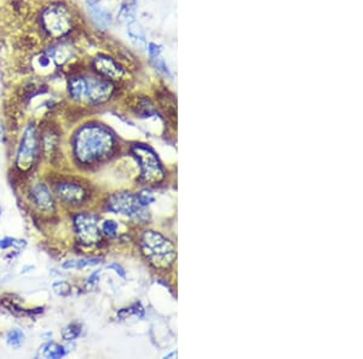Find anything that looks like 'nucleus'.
<instances>
[{"label": "nucleus", "mask_w": 363, "mask_h": 359, "mask_svg": "<svg viewBox=\"0 0 363 359\" xmlns=\"http://www.w3.org/2000/svg\"><path fill=\"white\" fill-rule=\"evenodd\" d=\"M99 274H100V271H97V272L92 273L91 277L89 278V282H87V283H89V284H96L97 281H98V277H99Z\"/></svg>", "instance_id": "obj_28"}, {"label": "nucleus", "mask_w": 363, "mask_h": 359, "mask_svg": "<svg viewBox=\"0 0 363 359\" xmlns=\"http://www.w3.org/2000/svg\"><path fill=\"white\" fill-rule=\"evenodd\" d=\"M57 195L61 200L65 202L71 203H81L86 197V192L80 185H76L74 183H61L56 187Z\"/></svg>", "instance_id": "obj_10"}, {"label": "nucleus", "mask_w": 363, "mask_h": 359, "mask_svg": "<svg viewBox=\"0 0 363 359\" xmlns=\"http://www.w3.org/2000/svg\"><path fill=\"white\" fill-rule=\"evenodd\" d=\"M115 138L100 125L83 126L74 137V152L81 163H94L112 154Z\"/></svg>", "instance_id": "obj_1"}, {"label": "nucleus", "mask_w": 363, "mask_h": 359, "mask_svg": "<svg viewBox=\"0 0 363 359\" xmlns=\"http://www.w3.org/2000/svg\"><path fill=\"white\" fill-rule=\"evenodd\" d=\"M95 70L103 78L119 79L123 75V68L113 60V58L99 55L94 60Z\"/></svg>", "instance_id": "obj_9"}, {"label": "nucleus", "mask_w": 363, "mask_h": 359, "mask_svg": "<svg viewBox=\"0 0 363 359\" xmlns=\"http://www.w3.org/2000/svg\"><path fill=\"white\" fill-rule=\"evenodd\" d=\"M54 290L58 295H68L70 292V287L67 282H56L54 284Z\"/></svg>", "instance_id": "obj_24"}, {"label": "nucleus", "mask_w": 363, "mask_h": 359, "mask_svg": "<svg viewBox=\"0 0 363 359\" xmlns=\"http://www.w3.org/2000/svg\"><path fill=\"white\" fill-rule=\"evenodd\" d=\"M114 87L109 80L98 76L85 78V94L87 101L92 104H100L112 97Z\"/></svg>", "instance_id": "obj_8"}, {"label": "nucleus", "mask_w": 363, "mask_h": 359, "mask_svg": "<svg viewBox=\"0 0 363 359\" xmlns=\"http://www.w3.org/2000/svg\"><path fill=\"white\" fill-rule=\"evenodd\" d=\"M108 269H114L115 270V272L119 274V276L121 277V278H125L126 277V273L125 271H124V269L121 268V266H119L118 264H112V265H108Z\"/></svg>", "instance_id": "obj_27"}, {"label": "nucleus", "mask_w": 363, "mask_h": 359, "mask_svg": "<svg viewBox=\"0 0 363 359\" xmlns=\"http://www.w3.org/2000/svg\"><path fill=\"white\" fill-rule=\"evenodd\" d=\"M129 18L131 21H133V16H132L131 11H130V7L124 5V6L121 7L120 12H119L118 20H120L121 22H127V25H129Z\"/></svg>", "instance_id": "obj_25"}, {"label": "nucleus", "mask_w": 363, "mask_h": 359, "mask_svg": "<svg viewBox=\"0 0 363 359\" xmlns=\"http://www.w3.org/2000/svg\"><path fill=\"white\" fill-rule=\"evenodd\" d=\"M40 355L45 358H62L66 356V350L63 346L56 344V342H49L41 347Z\"/></svg>", "instance_id": "obj_15"}, {"label": "nucleus", "mask_w": 363, "mask_h": 359, "mask_svg": "<svg viewBox=\"0 0 363 359\" xmlns=\"http://www.w3.org/2000/svg\"><path fill=\"white\" fill-rule=\"evenodd\" d=\"M81 332V326L79 323H71L67 328H65V330L62 331L63 339L67 340V341H71V340H75L76 337L80 335Z\"/></svg>", "instance_id": "obj_19"}, {"label": "nucleus", "mask_w": 363, "mask_h": 359, "mask_svg": "<svg viewBox=\"0 0 363 359\" xmlns=\"http://www.w3.org/2000/svg\"><path fill=\"white\" fill-rule=\"evenodd\" d=\"M140 247L143 254L156 269L166 270L177 258L173 243L156 231H144L140 237Z\"/></svg>", "instance_id": "obj_2"}, {"label": "nucleus", "mask_w": 363, "mask_h": 359, "mask_svg": "<svg viewBox=\"0 0 363 359\" xmlns=\"http://www.w3.org/2000/svg\"><path fill=\"white\" fill-rule=\"evenodd\" d=\"M127 34H129L130 39L133 43L134 46H137L140 50L147 49V39H145L144 30L137 22L132 21L127 26Z\"/></svg>", "instance_id": "obj_13"}, {"label": "nucleus", "mask_w": 363, "mask_h": 359, "mask_svg": "<svg viewBox=\"0 0 363 359\" xmlns=\"http://www.w3.org/2000/svg\"><path fill=\"white\" fill-rule=\"evenodd\" d=\"M74 225L79 239L84 244L98 243L102 239V232L98 228V218L96 215L81 213L74 218Z\"/></svg>", "instance_id": "obj_7"}, {"label": "nucleus", "mask_w": 363, "mask_h": 359, "mask_svg": "<svg viewBox=\"0 0 363 359\" xmlns=\"http://www.w3.org/2000/svg\"><path fill=\"white\" fill-rule=\"evenodd\" d=\"M153 62H154V67H155L156 69L159 70V72L163 73V74H165V75H167V76H171V73H169L168 67H167V65H166L165 60H164L163 58H161L160 56L156 57V58H154Z\"/></svg>", "instance_id": "obj_23"}, {"label": "nucleus", "mask_w": 363, "mask_h": 359, "mask_svg": "<svg viewBox=\"0 0 363 359\" xmlns=\"http://www.w3.org/2000/svg\"><path fill=\"white\" fill-rule=\"evenodd\" d=\"M5 137V128H4V123H2L1 119H0V142H2Z\"/></svg>", "instance_id": "obj_29"}, {"label": "nucleus", "mask_w": 363, "mask_h": 359, "mask_svg": "<svg viewBox=\"0 0 363 359\" xmlns=\"http://www.w3.org/2000/svg\"><path fill=\"white\" fill-rule=\"evenodd\" d=\"M69 94L75 101H81L85 94V78L74 76L69 81Z\"/></svg>", "instance_id": "obj_14"}, {"label": "nucleus", "mask_w": 363, "mask_h": 359, "mask_svg": "<svg viewBox=\"0 0 363 359\" xmlns=\"http://www.w3.org/2000/svg\"><path fill=\"white\" fill-rule=\"evenodd\" d=\"M6 341H7V344H9V346H11V347H14V348L21 347L23 344V341H25V334H23V331L20 330V329H17V328L12 329V330H10L9 332H7Z\"/></svg>", "instance_id": "obj_18"}, {"label": "nucleus", "mask_w": 363, "mask_h": 359, "mask_svg": "<svg viewBox=\"0 0 363 359\" xmlns=\"http://www.w3.org/2000/svg\"><path fill=\"white\" fill-rule=\"evenodd\" d=\"M132 152L140 165V179L145 184L155 185L164 179V168L158 155L144 144H137L132 148Z\"/></svg>", "instance_id": "obj_4"}, {"label": "nucleus", "mask_w": 363, "mask_h": 359, "mask_svg": "<svg viewBox=\"0 0 363 359\" xmlns=\"http://www.w3.org/2000/svg\"><path fill=\"white\" fill-rule=\"evenodd\" d=\"M102 231L104 232L107 236L114 237L116 235V231H118V224L114 220H105L104 223H103Z\"/></svg>", "instance_id": "obj_20"}, {"label": "nucleus", "mask_w": 363, "mask_h": 359, "mask_svg": "<svg viewBox=\"0 0 363 359\" xmlns=\"http://www.w3.org/2000/svg\"><path fill=\"white\" fill-rule=\"evenodd\" d=\"M32 197L33 201L38 206L40 209L49 210L54 206V200H52L51 194L45 184H38L32 189Z\"/></svg>", "instance_id": "obj_11"}, {"label": "nucleus", "mask_w": 363, "mask_h": 359, "mask_svg": "<svg viewBox=\"0 0 363 359\" xmlns=\"http://www.w3.org/2000/svg\"><path fill=\"white\" fill-rule=\"evenodd\" d=\"M137 197H138V201L140 203V206H143V207H145V206L150 205V203H153L154 201H155V197L153 196L152 192L147 191V190L140 191L139 194L137 195Z\"/></svg>", "instance_id": "obj_22"}, {"label": "nucleus", "mask_w": 363, "mask_h": 359, "mask_svg": "<svg viewBox=\"0 0 363 359\" xmlns=\"http://www.w3.org/2000/svg\"><path fill=\"white\" fill-rule=\"evenodd\" d=\"M26 245L25 241H21V239H15L11 237H6V239H1L0 241V247L1 248H9V247H17L22 248Z\"/></svg>", "instance_id": "obj_21"}, {"label": "nucleus", "mask_w": 363, "mask_h": 359, "mask_svg": "<svg viewBox=\"0 0 363 359\" xmlns=\"http://www.w3.org/2000/svg\"><path fill=\"white\" fill-rule=\"evenodd\" d=\"M147 50H148V54H149V57L152 58V60L160 56L161 51H163V49H161L160 45L154 44V43H150L149 45H148Z\"/></svg>", "instance_id": "obj_26"}, {"label": "nucleus", "mask_w": 363, "mask_h": 359, "mask_svg": "<svg viewBox=\"0 0 363 359\" xmlns=\"http://www.w3.org/2000/svg\"><path fill=\"white\" fill-rule=\"evenodd\" d=\"M100 263L99 259L91 258V259H80V260H71L65 263L63 268L65 269H84L86 266H95Z\"/></svg>", "instance_id": "obj_17"}, {"label": "nucleus", "mask_w": 363, "mask_h": 359, "mask_svg": "<svg viewBox=\"0 0 363 359\" xmlns=\"http://www.w3.org/2000/svg\"><path fill=\"white\" fill-rule=\"evenodd\" d=\"M89 12L91 15L92 20L97 23L99 27L102 28H108L112 25V15L104 9V7L100 6L98 2H91L89 4Z\"/></svg>", "instance_id": "obj_12"}, {"label": "nucleus", "mask_w": 363, "mask_h": 359, "mask_svg": "<svg viewBox=\"0 0 363 359\" xmlns=\"http://www.w3.org/2000/svg\"><path fill=\"white\" fill-rule=\"evenodd\" d=\"M54 58L57 64H63L70 58V46H67L66 44H61L58 46H55L52 51L50 52V56Z\"/></svg>", "instance_id": "obj_16"}, {"label": "nucleus", "mask_w": 363, "mask_h": 359, "mask_svg": "<svg viewBox=\"0 0 363 359\" xmlns=\"http://www.w3.org/2000/svg\"><path fill=\"white\" fill-rule=\"evenodd\" d=\"M108 209L118 214L137 216V218L145 214L137 195L131 192H118L112 195L108 200Z\"/></svg>", "instance_id": "obj_6"}, {"label": "nucleus", "mask_w": 363, "mask_h": 359, "mask_svg": "<svg viewBox=\"0 0 363 359\" xmlns=\"http://www.w3.org/2000/svg\"><path fill=\"white\" fill-rule=\"evenodd\" d=\"M73 22L69 7L63 4L51 5L41 14L42 29L52 39H61L70 33Z\"/></svg>", "instance_id": "obj_3"}, {"label": "nucleus", "mask_w": 363, "mask_h": 359, "mask_svg": "<svg viewBox=\"0 0 363 359\" xmlns=\"http://www.w3.org/2000/svg\"><path fill=\"white\" fill-rule=\"evenodd\" d=\"M38 154V134L35 126H28L25 131L17 152L16 165L21 171L26 172L33 167Z\"/></svg>", "instance_id": "obj_5"}]
</instances>
